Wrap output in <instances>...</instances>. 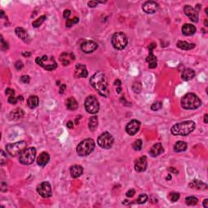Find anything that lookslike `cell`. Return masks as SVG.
<instances>
[{"mask_svg":"<svg viewBox=\"0 0 208 208\" xmlns=\"http://www.w3.org/2000/svg\"><path fill=\"white\" fill-rule=\"evenodd\" d=\"M134 194H135V190H134V189H130L127 193H126V196H127L128 197H134Z\"/></svg>","mask_w":208,"mask_h":208,"instance_id":"bcb514c9","label":"cell"},{"mask_svg":"<svg viewBox=\"0 0 208 208\" xmlns=\"http://www.w3.org/2000/svg\"><path fill=\"white\" fill-rule=\"evenodd\" d=\"M98 125H99V120H98L97 116H94L90 118V120H89V129L91 131H95Z\"/></svg>","mask_w":208,"mask_h":208,"instance_id":"4dcf8cb0","label":"cell"},{"mask_svg":"<svg viewBox=\"0 0 208 208\" xmlns=\"http://www.w3.org/2000/svg\"><path fill=\"white\" fill-rule=\"evenodd\" d=\"M15 33L16 34L18 37H20V39H22L24 42H28V40L29 39V35L25 30H24L23 28H20V27H18L16 28L15 30Z\"/></svg>","mask_w":208,"mask_h":208,"instance_id":"cb8c5ba5","label":"cell"},{"mask_svg":"<svg viewBox=\"0 0 208 208\" xmlns=\"http://www.w3.org/2000/svg\"><path fill=\"white\" fill-rule=\"evenodd\" d=\"M95 147V143L94 140L91 138H87L84 141L81 142L79 145L77 147V155L81 157H85V156L89 155L90 154L92 153V151L94 150Z\"/></svg>","mask_w":208,"mask_h":208,"instance_id":"277c9868","label":"cell"},{"mask_svg":"<svg viewBox=\"0 0 208 208\" xmlns=\"http://www.w3.org/2000/svg\"><path fill=\"white\" fill-rule=\"evenodd\" d=\"M3 15H4V12L2 11H1V17H3Z\"/></svg>","mask_w":208,"mask_h":208,"instance_id":"6125c7cd","label":"cell"},{"mask_svg":"<svg viewBox=\"0 0 208 208\" xmlns=\"http://www.w3.org/2000/svg\"><path fill=\"white\" fill-rule=\"evenodd\" d=\"M15 67L17 70H20V69H22V68L24 67V64H23V63H22L20 60H18V61L15 63Z\"/></svg>","mask_w":208,"mask_h":208,"instance_id":"f6af8a7d","label":"cell"},{"mask_svg":"<svg viewBox=\"0 0 208 208\" xmlns=\"http://www.w3.org/2000/svg\"><path fill=\"white\" fill-rule=\"evenodd\" d=\"M46 15H41L38 19H37V20H34V21L32 23V25H33L34 28H37V27L41 26V25L44 23V21L46 20Z\"/></svg>","mask_w":208,"mask_h":208,"instance_id":"d6a6232c","label":"cell"},{"mask_svg":"<svg viewBox=\"0 0 208 208\" xmlns=\"http://www.w3.org/2000/svg\"><path fill=\"white\" fill-rule=\"evenodd\" d=\"M27 103H28V106L29 108L31 109H33V108H36L39 104V99H38V97L36 96V95H33V96H30L27 100Z\"/></svg>","mask_w":208,"mask_h":208,"instance_id":"4316f807","label":"cell"},{"mask_svg":"<svg viewBox=\"0 0 208 208\" xmlns=\"http://www.w3.org/2000/svg\"><path fill=\"white\" fill-rule=\"evenodd\" d=\"M74 59H75L74 55H73L72 53V54H68V53L67 52H64L61 55V56H60V61H61V63L64 64V66L68 65V64L72 62V60H74Z\"/></svg>","mask_w":208,"mask_h":208,"instance_id":"44dd1931","label":"cell"},{"mask_svg":"<svg viewBox=\"0 0 208 208\" xmlns=\"http://www.w3.org/2000/svg\"><path fill=\"white\" fill-rule=\"evenodd\" d=\"M121 88L119 86V87L116 89V92L118 93V94H120V93H121Z\"/></svg>","mask_w":208,"mask_h":208,"instance_id":"94428289","label":"cell"},{"mask_svg":"<svg viewBox=\"0 0 208 208\" xmlns=\"http://www.w3.org/2000/svg\"><path fill=\"white\" fill-rule=\"evenodd\" d=\"M189 186L192 189H206V188H207V185L205 183H203L201 180H193L190 184L189 185Z\"/></svg>","mask_w":208,"mask_h":208,"instance_id":"484cf974","label":"cell"},{"mask_svg":"<svg viewBox=\"0 0 208 208\" xmlns=\"http://www.w3.org/2000/svg\"><path fill=\"white\" fill-rule=\"evenodd\" d=\"M67 126H68V129H72L73 128V123L72 121H68V124H67Z\"/></svg>","mask_w":208,"mask_h":208,"instance_id":"f5cc1de1","label":"cell"},{"mask_svg":"<svg viewBox=\"0 0 208 208\" xmlns=\"http://www.w3.org/2000/svg\"><path fill=\"white\" fill-rule=\"evenodd\" d=\"M23 116H24V112L20 108L14 110L13 112H11V114H10L11 120H19V119L22 118Z\"/></svg>","mask_w":208,"mask_h":208,"instance_id":"1f68e13d","label":"cell"},{"mask_svg":"<svg viewBox=\"0 0 208 208\" xmlns=\"http://www.w3.org/2000/svg\"><path fill=\"white\" fill-rule=\"evenodd\" d=\"M50 160V155L47 152H42L39 155L37 159V163L41 167L46 166Z\"/></svg>","mask_w":208,"mask_h":208,"instance_id":"d6986e66","label":"cell"},{"mask_svg":"<svg viewBox=\"0 0 208 208\" xmlns=\"http://www.w3.org/2000/svg\"><path fill=\"white\" fill-rule=\"evenodd\" d=\"M112 44L116 50H124L128 44L127 36L122 32H117L112 36Z\"/></svg>","mask_w":208,"mask_h":208,"instance_id":"8992f818","label":"cell"},{"mask_svg":"<svg viewBox=\"0 0 208 208\" xmlns=\"http://www.w3.org/2000/svg\"><path fill=\"white\" fill-rule=\"evenodd\" d=\"M85 108L90 114H96L99 112V103L96 97L94 95L88 96L85 101Z\"/></svg>","mask_w":208,"mask_h":208,"instance_id":"ba28073f","label":"cell"},{"mask_svg":"<svg viewBox=\"0 0 208 208\" xmlns=\"http://www.w3.org/2000/svg\"><path fill=\"white\" fill-rule=\"evenodd\" d=\"M133 90H134L135 93H139L142 90V86L140 83H134V86H133Z\"/></svg>","mask_w":208,"mask_h":208,"instance_id":"b9f144b4","label":"cell"},{"mask_svg":"<svg viewBox=\"0 0 208 208\" xmlns=\"http://www.w3.org/2000/svg\"><path fill=\"white\" fill-rule=\"evenodd\" d=\"M205 26L207 27L208 24H207V20H205Z\"/></svg>","mask_w":208,"mask_h":208,"instance_id":"be15d7a7","label":"cell"},{"mask_svg":"<svg viewBox=\"0 0 208 208\" xmlns=\"http://www.w3.org/2000/svg\"><path fill=\"white\" fill-rule=\"evenodd\" d=\"M135 170L138 172H142L146 171L147 168V160L146 157L145 155L142 156L141 158L138 159L135 163Z\"/></svg>","mask_w":208,"mask_h":208,"instance_id":"2e32d148","label":"cell"},{"mask_svg":"<svg viewBox=\"0 0 208 208\" xmlns=\"http://www.w3.org/2000/svg\"><path fill=\"white\" fill-rule=\"evenodd\" d=\"M36 63H37L38 65L41 66V67H42L43 68H45L46 70L48 71L54 70V69H55L56 67H57L56 62H55L52 58L50 59H49L48 57L46 56V55L42 56V58L40 57L36 58Z\"/></svg>","mask_w":208,"mask_h":208,"instance_id":"30bf717a","label":"cell"},{"mask_svg":"<svg viewBox=\"0 0 208 208\" xmlns=\"http://www.w3.org/2000/svg\"><path fill=\"white\" fill-rule=\"evenodd\" d=\"M7 155H6V154L4 153V151H1V159H0V161H1V164L3 165L5 164L6 163H7Z\"/></svg>","mask_w":208,"mask_h":208,"instance_id":"ab89813d","label":"cell"},{"mask_svg":"<svg viewBox=\"0 0 208 208\" xmlns=\"http://www.w3.org/2000/svg\"><path fill=\"white\" fill-rule=\"evenodd\" d=\"M79 22V18L77 17H74L73 19H68V20H67V21H66V26L68 27V28H70V27H72L73 24H77Z\"/></svg>","mask_w":208,"mask_h":208,"instance_id":"e575fe53","label":"cell"},{"mask_svg":"<svg viewBox=\"0 0 208 208\" xmlns=\"http://www.w3.org/2000/svg\"><path fill=\"white\" fill-rule=\"evenodd\" d=\"M6 94H7L9 97L14 96V94H15V91H14L13 90L10 89V88H7V90H6Z\"/></svg>","mask_w":208,"mask_h":208,"instance_id":"7dc6e473","label":"cell"},{"mask_svg":"<svg viewBox=\"0 0 208 208\" xmlns=\"http://www.w3.org/2000/svg\"><path fill=\"white\" fill-rule=\"evenodd\" d=\"M87 76L88 71L86 66L81 64H77L75 69V77L81 78V77H87Z\"/></svg>","mask_w":208,"mask_h":208,"instance_id":"e0dca14e","label":"cell"},{"mask_svg":"<svg viewBox=\"0 0 208 208\" xmlns=\"http://www.w3.org/2000/svg\"><path fill=\"white\" fill-rule=\"evenodd\" d=\"M184 11L185 15L188 16L189 19L193 22L197 23L198 21V14H197V11L193 8V7H191L189 5H186L184 7Z\"/></svg>","mask_w":208,"mask_h":208,"instance_id":"9a60e30c","label":"cell"},{"mask_svg":"<svg viewBox=\"0 0 208 208\" xmlns=\"http://www.w3.org/2000/svg\"><path fill=\"white\" fill-rule=\"evenodd\" d=\"M66 106H67V108L70 111H75L77 110L78 108V103L77 102V100L74 99V98H68L66 101Z\"/></svg>","mask_w":208,"mask_h":208,"instance_id":"d4e9b609","label":"cell"},{"mask_svg":"<svg viewBox=\"0 0 208 208\" xmlns=\"http://www.w3.org/2000/svg\"><path fill=\"white\" fill-rule=\"evenodd\" d=\"M146 62L149 64L150 68H155L157 67V58L152 53H150V55L147 56Z\"/></svg>","mask_w":208,"mask_h":208,"instance_id":"f1b7e54d","label":"cell"},{"mask_svg":"<svg viewBox=\"0 0 208 208\" xmlns=\"http://www.w3.org/2000/svg\"><path fill=\"white\" fill-rule=\"evenodd\" d=\"M207 203H208V199H205L203 201V206L205 208H207L208 207V205H207Z\"/></svg>","mask_w":208,"mask_h":208,"instance_id":"9f6ffc18","label":"cell"},{"mask_svg":"<svg viewBox=\"0 0 208 208\" xmlns=\"http://www.w3.org/2000/svg\"><path fill=\"white\" fill-rule=\"evenodd\" d=\"M169 170H170L171 172H172L178 174V172L176 171V170H175V168H169Z\"/></svg>","mask_w":208,"mask_h":208,"instance_id":"680465c9","label":"cell"},{"mask_svg":"<svg viewBox=\"0 0 208 208\" xmlns=\"http://www.w3.org/2000/svg\"><path fill=\"white\" fill-rule=\"evenodd\" d=\"M114 143V138L108 132H104L98 138V144L103 149H110Z\"/></svg>","mask_w":208,"mask_h":208,"instance_id":"9c48e42d","label":"cell"},{"mask_svg":"<svg viewBox=\"0 0 208 208\" xmlns=\"http://www.w3.org/2000/svg\"><path fill=\"white\" fill-rule=\"evenodd\" d=\"M66 89V86L65 85H63V86H61V88H60V90H59V93L60 94H63L64 93V90Z\"/></svg>","mask_w":208,"mask_h":208,"instance_id":"11a10c76","label":"cell"},{"mask_svg":"<svg viewBox=\"0 0 208 208\" xmlns=\"http://www.w3.org/2000/svg\"><path fill=\"white\" fill-rule=\"evenodd\" d=\"M37 193H39L42 197H50L52 195V190L50 184L47 181H43L37 187Z\"/></svg>","mask_w":208,"mask_h":208,"instance_id":"8fae6325","label":"cell"},{"mask_svg":"<svg viewBox=\"0 0 208 208\" xmlns=\"http://www.w3.org/2000/svg\"><path fill=\"white\" fill-rule=\"evenodd\" d=\"M155 47H156V44L155 43V42H153V43L150 44V46H149L150 53H152V50H153L155 48Z\"/></svg>","mask_w":208,"mask_h":208,"instance_id":"816d5d0a","label":"cell"},{"mask_svg":"<svg viewBox=\"0 0 208 208\" xmlns=\"http://www.w3.org/2000/svg\"><path fill=\"white\" fill-rule=\"evenodd\" d=\"M168 198L171 200V202H176L180 198V193H176V192H172V193L169 194Z\"/></svg>","mask_w":208,"mask_h":208,"instance_id":"8d00e7d4","label":"cell"},{"mask_svg":"<svg viewBox=\"0 0 208 208\" xmlns=\"http://www.w3.org/2000/svg\"><path fill=\"white\" fill-rule=\"evenodd\" d=\"M27 143L24 141H20V142H17L10 143V144L6 146V150L7 152L11 156L14 157V156H17L19 155H21L23 153V151L24 150H26Z\"/></svg>","mask_w":208,"mask_h":208,"instance_id":"5b68a950","label":"cell"},{"mask_svg":"<svg viewBox=\"0 0 208 208\" xmlns=\"http://www.w3.org/2000/svg\"><path fill=\"white\" fill-rule=\"evenodd\" d=\"M204 123H205V124H207L208 123V115L207 114H205V116H204Z\"/></svg>","mask_w":208,"mask_h":208,"instance_id":"6f0895ef","label":"cell"},{"mask_svg":"<svg viewBox=\"0 0 208 208\" xmlns=\"http://www.w3.org/2000/svg\"><path fill=\"white\" fill-rule=\"evenodd\" d=\"M162 107H163V104L161 102H156V103H153V104L151 105V108L152 111H155H155H159V110L161 109Z\"/></svg>","mask_w":208,"mask_h":208,"instance_id":"74e56055","label":"cell"},{"mask_svg":"<svg viewBox=\"0 0 208 208\" xmlns=\"http://www.w3.org/2000/svg\"><path fill=\"white\" fill-rule=\"evenodd\" d=\"M114 85L115 86H121V81H120V80H116L114 82Z\"/></svg>","mask_w":208,"mask_h":208,"instance_id":"db71d44e","label":"cell"},{"mask_svg":"<svg viewBox=\"0 0 208 208\" xmlns=\"http://www.w3.org/2000/svg\"><path fill=\"white\" fill-rule=\"evenodd\" d=\"M1 49L2 50H7L8 49V44L5 42L2 37H1Z\"/></svg>","mask_w":208,"mask_h":208,"instance_id":"60d3db41","label":"cell"},{"mask_svg":"<svg viewBox=\"0 0 208 208\" xmlns=\"http://www.w3.org/2000/svg\"><path fill=\"white\" fill-rule=\"evenodd\" d=\"M98 48V44L94 41L89 40V41H86L83 43L81 44V50L85 53H92L94 50Z\"/></svg>","mask_w":208,"mask_h":208,"instance_id":"5bb4252c","label":"cell"},{"mask_svg":"<svg viewBox=\"0 0 208 208\" xmlns=\"http://www.w3.org/2000/svg\"><path fill=\"white\" fill-rule=\"evenodd\" d=\"M182 33L185 36H192L196 33V28L191 24H185L182 26Z\"/></svg>","mask_w":208,"mask_h":208,"instance_id":"ffe728a7","label":"cell"},{"mask_svg":"<svg viewBox=\"0 0 208 208\" xmlns=\"http://www.w3.org/2000/svg\"><path fill=\"white\" fill-rule=\"evenodd\" d=\"M70 173L72 177L77 178L81 176L83 173V168L80 165H73L70 169Z\"/></svg>","mask_w":208,"mask_h":208,"instance_id":"7402d4cb","label":"cell"},{"mask_svg":"<svg viewBox=\"0 0 208 208\" xmlns=\"http://www.w3.org/2000/svg\"><path fill=\"white\" fill-rule=\"evenodd\" d=\"M30 55H31L30 53H28V52L23 53V55H24V56H30Z\"/></svg>","mask_w":208,"mask_h":208,"instance_id":"91938a15","label":"cell"},{"mask_svg":"<svg viewBox=\"0 0 208 208\" xmlns=\"http://www.w3.org/2000/svg\"><path fill=\"white\" fill-rule=\"evenodd\" d=\"M20 81H21V82H23V83L24 84L29 83V81H30V77H29V76H27V75H24V76H22V77H20Z\"/></svg>","mask_w":208,"mask_h":208,"instance_id":"7bdbcfd3","label":"cell"},{"mask_svg":"<svg viewBox=\"0 0 208 208\" xmlns=\"http://www.w3.org/2000/svg\"><path fill=\"white\" fill-rule=\"evenodd\" d=\"M177 46L180 49H182V50H191L195 47V44L193 43H189L187 42H185V41H178L177 42Z\"/></svg>","mask_w":208,"mask_h":208,"instance_id":"83f0119b","label":"cell"},{"mask_svg":"<svg viewBox=\"0 0 208 208\" xmlns=\"http://www.w3.org/2000/svg\"><path fill=\"white\" fill-rule=\"evenodd\" d=\"M196 125L192 121H183L173 125L171 129V133L175 136H186L195 129Z\"/></svg>","mask_w":208,"mask_h":208,"instance_id":"7a4b0ae2","label":"cell"},{"mask_svg":"<svg viewBox=\"0 0 208 208\" xmlns=\"http://www.w3.org/2000/svg\"><path fill=\"white\" fill-rule=\"evenodd\" d=\"M133 147L135 151H141L142 147V141L141 139H138L137 141H135L133 144Z\"/></svg>","mask_w":208,"mask_h":208,"instance_id":"d590c367","label":"cell"},{"mask_svg":"<svg viewBox=\"0 0 208 208\" xmlns=\"http://www.w3.org/2000/svg\"><path fill=\"white\" fill-rule=\"evenodd\" d=\"M186 149L187 143L185 142H182V141L177 142L174 146V151L176 152H183V151H186Z\"/></svg>","mask_w":208,"mask_h":208,"instance_id":"f546056e","label":"cell"},{"mask_svg":"<svg viewBox=\"0 0 208 208\" xmlns=\"http://www.w3.org/2000/svg\"><path fill=\"white\" fill-rule=\"evenodd\" d=\"M98 1H90L88 2V6L90 7H95L98 5Z\"/></svg>","mask_w":208,"mask_h":208,"instance_id":"c3c4849f","label":"cell"},{"mask_svg":"<svg viewBox=\"0 0 208 208\" xmlns=\"http://www.w3.org/2000/svg\"><path fill=\"white\" fill-rule=\"evenodd\" d=\"M70 15H71L70 10H65V11H64V19H67V20H68V17L70 16Z\"/></svg>","mask_w":208,"mask_h":208,"instance_id":"681fc988","label":"cell"},{"mask_svg":"<svg viewBox=\"0 0 208 208\" xmlns=\"http://www.w3.org/2000/svg\"><path fill=\"white\" fill-rule=\"evenodd\" d=\"M141 127L140 121L137 120H133L126 125L125 130L127 132V134L129 135H135V134L139 131V129Z\"/></svg>","mask_w":208,"mask_h":208,"instance_id":"7c38bea8","label":"cell"},{"mask_svg":"<svg viewBox=\"0 0 208 208\" xmlns=\"http://www.w3.org/2000/svg\"><path fill=\"white\" fill-rule=\"evenodd\" d=\"M7 184H6L5 182H2V183H1V190H2V192H5V191H7Z\"/></svg>","mask_w":208,"mask_h":208,"instance_id":"f907efd6","label":"cell"},{"mask_svg":"<svg viewBox=\"0 0 208 208\" xmlns=\"http://www.w3.org/2000/svg\"><path fill=\"white\" fill-rule=\"evenodd\" d=\"M181 107L185 110H194L201 106L202 102L200 99L193 93H189L185 95L180 102Z\"/></svg>","mask_w":208,"mask_h":208,"instance_id":"3957f363","label":"cell"},{"mask_svg":"<svg viewBox=\"0 0 208 208\" xmlns=\"http://www.w3.org/2000/svg\"><path fill=\"white\" fill-rule=\"evenodd\" d=\"M163 152V147L161 143H155L153 146L151 147V151H149V154L152 157H157L158 155H161Z\"/></svg>","mask_w":208,"mask_h":208,"instance_id":"ac0fdd59","label":"cell"},{"mask_svg":"<svg viewBox=\"0 0 208 208\" xmlns=\"http://www.w3.org/2000/svg\"><path fill=\"white\" fill-rule=\"evenodd\" d=\"M8 103H10V104H16V103H17L18 101V99L17 98H15V96H11L9 97L8 98Z\"/></svg>","mask_w":208,"mask_h":208,"instance_id":"ee69618b","label":"cell"},{"mask_svg":"<svg viewBox=\"0 0 208 208\" xmlns=\"http://www.w3.org/2000/svg\"><path fill=\"white\" fill-rule=\"evenodd\" d=\"M185 203L189 206H194L197 203V198L193 196H189L185 198Z\"/></svg>","mask_w":208,"mask_h":208,"instance_id":"836d02e7","label":"cell"},{"mask_svg":"<svg viewBox=\"0 0 208 208\" xmlns=\"http://www.w3.org/2000/svg\"><path fill=\"white\" fill-rule=\"evenodd\" d=\"M36 153L37 151L34 147H30L24 150L20 155V162L24 165H30L35 160Z\"/></svg>","mask_w":208,"mask_h":208,"instance_id":"52a82bcc","label":"cell"},{"mask_svg":"<svg viewBox=\"0 0 208 208\" xmlns=\"http://www.w3.org/2000/svg\"><path fill=\"white\" fill-rule=\"evenodd\" d=\"M194 76H195V72L193 70V69H191V68H185V69L183 71V72H182L181 77L184 81H187L193 79V77H194Z\"/></svg>","mask_w":208,"mask_h":208,"instance_id":"603a6c76","label":"cell"},{"mask_svg":"<svg viewBox=\"0 0 208 208\" xmlns=\"http://www.w3.org/2000/svg\"><path fill=\"white\" fill-rule=\"evenodd\" d=\"M90 84L99 93L101 96L108 98L109 96L108 81L106 75L102 72H98L90 78Z\"/></svg>","mask_w":208,"mask_h":208,"instance_id":"6da1fadb","label":"cell"},{"mask_svg":"<svg viewBox=\"0 0 208 208\" xmlns=\"http://www.w3.org/2000/svg\"><path fill=\"white\" fill-rule=\"evenodd\" d=\"M147 199H148V197H147L146 194H140L137 202H138V203L139 204H143L147 201Z\"/></svg>","mask_w":208,"mask_h":208,"instance_id":"f35d334b","label":"cell"},{"mask_svg":"<svg viewBox=\"0 0 208 208\" xmlns=\"http://www.w3.org/2000/svg\"><path fill=\"white\" fill-rule=\"evenodd\" d=\"M143 11L147 14H153L158 11L159 4L155 1H147L142 5Z\"/></svg>","mask_w":208,"mask_h":208,"instance_id":"4fadbf2b","label":"cell"}]
</instances>
